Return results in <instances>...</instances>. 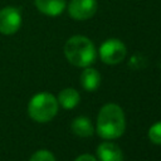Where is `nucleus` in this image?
Segmentation results:
<instances>
[{
	"mask_svg": "<svg viewBox=\"0 0 161 161\" xmlns=\"http://www.w3.org/2000/svg\"><path fill=\"white\" fill-rule=\"evenodd\" d=\"M126 128V118L123 109L114 103L104 104L97 116L96 131L104 140H114L123 135Z\"/></svg>",
	"mask_w": 161,
	"mask_h": 161,
	"instance_id": "nucleus-1",
	"label": "nucleus"
},
{
	"mask_svg": "<svg viewBox=\"0 0 161 161\" xmlns=\"http://www.w3.org/2000/svg\"><path fill=\"white\" fill-rule=\"evenodd\" d=\"M64 55L68 62L75 67H89L97 57L94 44L83 35H74L65 42Z\"/></svg>",
	"mask_w": 161,
	"mask_h": 161,
	"instance_id": "nucleus-2",
	"label": "nucleus"
},
{
	"mask_svg": "<svg viewBox=\"0 0 161 161\" xmlns=\"http://www.w3.org/2000/svg\"><path fill=\"white\" fill-rule=\"evenodd\" d=\"M58 112V101L57 98L47 92L38 93L31 97L28 104V113L30 118L36 122L44 123L50 121Z\"/></svg>",
	"mask_w": 161,
	"mask_h": 161,
	"instance_id": "nucleus-3",
	"label": "nucleus"
},
{
	"mask_svg": "<svg viewBox=\"0 0 161 161\" xmlns=\"http://www.w3.org/2000/svg\"><path fill=\"white\" fill-rule=\"evenodd\" d=\"M126 53H127L126 45L119 39H114V38L107 39L106 42L102 43V45L99 48L101 60L109 65L121 63L125 59Z\"/></svg>",
	"mask_w": 161,
	"mask_h": 161,
	"instance_id": "nucleus-4",
	"label": "nucleus"
},
{
	"mask_svg": "<svg viewBox=\"0 0 161 161\" xmlns=\"http://www.w3.org/2000/svg\"><path fill=\"white\" fill-rule=\"evenodd\" d=\"M21 25V14L14 6H6L0 10V33L4 35L15 34Z\"/></svg>",
	"mask_w": 161,
	"mask_h": 161,
	"instance_id": "nucleus-5",
	"label": "nucleus"
},
{
	"mask_svg": "<svg viewBox=\"0 0 161 161\" xmlns=\"http://www.w3.org/2000/svg\"><path fill=\"white\" fill-rule=\"evenodd\" d=\"M97 8V0H70L68 14L74 20H87L96 14Z\"/></svg>",
	"mask_w": 161,
	"mask_h": 161,
	"instance_id": "nucleus-6",
	"label": "nucleus"
},
{
	"mask_svg": "<svg viewBox=\"0 0 161 161\" xmlns=\"http://www.w3.org/2000/svg\"><path fill=\"white\" fill-rule=\"evenodd\" d=\"M97 157L99 161H123L121 148L109 141L102 142L97 147Z\"/></svg>",
	"mask_w": 161,
	"mask_h": 161,
	"instance_id": "nucleus-7",
	"label": "nucleus"
},
{
	"mask_svg": "<svg viewBox=\"0 0 161 161\" xmlns=\"http://www.w3.org/2000/svg\"><path fill=\"white\" fill-rule=\"evenodd\" d=\"M34 4L36 9L47 16H58L67 6L65 0H34Z\"/></svg>",
	"mask_w": 161,
	"mask_h": 161,
	"instance_id": "nucleus-8",
	"label": "nucleus"
},
{
	"mask_svg": "<svg viewBox=\"0 0 161 161\" xmlns=\"http://www.w3.org/2000/svg\"><path fill=\"white\" fill-rule=\"evenodd\" d=\"M80 86L88 91V92H93L98 88L99 82H101V75L97 72V69L94 68H89L86 67V69L82 72L80 74Z\"/></svg>",
	"mask_w": 161,
	"mask_h": 161,
	"instance_id": "nucleus-9",
	"label": "nucleus"
},
{
	"mask_svg": "<svg viewBox=\"0 0 161 161\" xmlns=\"http://www.w3.org/2000/svg\"><path fill=\"white\" fill-rule=\"evenodd\" d=\"M79 93L74 88H64L58 94V104H60L65 109H72L79 103Z\"/></svg>",
	"mask_w": 161,
	"mask_h": 161,
	"instance_id": "nucleus-10",
	"label": "nucleus"
},
{
	"mask_svg": "<svg viewBox=\"0 0 161 161\" xmlns=\"http://www.w3.org/2000/svg\"><path fill=\"white\" fill-rule=\"evenodd\" d=\"M70 127H72L73 133L77 135V136H79V137H89L94 132L91 119L88 117H84V116L75 117L73 119Z\"/></svg>",
	"mask_w": 161,
	"mask_h": 161,
	"instance_id": "nucleus-11",
	"label": "nucleus"
},
{
	"mask_svg": "<svg viewBox=\"0 0 161 161\" xmlns=\"http://www.w3.org/2000/svg\"><path fill=\"white\" fill-rule=\"evenodd\" d=\"M148 138L156 145H161V121L148 128Z\"/></svg>",
	"mask_w": 161,
	"mask_h": 161,
	"instance_id": "nucleus-12",
	"label": "nucleus"
},
{
	"mask_svg": "<svg viewBox=\"0 0 161 161\" xmlns=\"http://www.w3.org/2000/svg\"><path fill=\"white\" fill-rule=\"evenodd\" d=\"M29 161H55V157L48 150H39L31 155Z\"/></svg>",
	"mask_w": 161,
	"mask_h": 161,
	"instance_id": "nucleus-13",
	"label": "nucleus"
},
{
	"mask_svg": "<svg viewBox=\"0 0 161 161\" xmlns=\"http://www.w3.org/2000/svg\"><path fill=\"white\" fill-rule=\"evenodd\" d=\"M74 161H97V158L92 155H88V153H84V155H80L78 156Z\"/></svg>",
	"mask_w": 161,
	"mask_h": 161,
	"instance_id": "nucleus-14",
	"label": "nucleus"
}]
</instances>
